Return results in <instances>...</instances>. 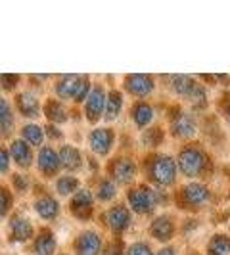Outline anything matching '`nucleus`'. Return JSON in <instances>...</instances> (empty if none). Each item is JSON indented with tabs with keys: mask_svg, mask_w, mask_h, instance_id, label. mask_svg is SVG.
<instances>
[{
	"mask_svg": "<svg viewBox=\"0 0 230 255\" xmlns=\"http://www.w3.org/2000/svg\"><path fill=\"white\" fill-rule=\"evenodd\" d=\"M128 202H130V207L134 211H138V213L152 211L153 204H155L153 194L150 190H146V188H136V190L130 192L128 194Z\"/></svg>",
	"mask_w": 230,
	"mask_h": 255,
	"instance_id": "nucleus-3",
	"label": "nucleus"
},
{
	"mask_svg": "<svg viewBox=\"0 0 230 255\" xmlns=\"http://www.w3.org/2000/svg\"><path fill=\"white\" fill-rule=\"evenodd\" d=\"M12 230L15 238L25 240V238H29V234H31V225H29L27 221H23V219H15L12 225Z\"/></svg>",
	"mask_w": 230,
	"mask_h": 255,
	"instance_id": "nucleus-21",
	"label": "nucleus"
},
{
	"mask_svg": "<svg viewBox=\"0 0 230 255\" xmlns=\"http://www.w3.org/2000/svg\"><path fill=\"white\" fill-rule=\"evenodd\" d=\"M8 169V152H2V171Z\"/></svg>",
	"mask_w": 230,
	"mask_h": 255,
	"instance_id": "nucleus-32",
	"label": "nucleus"
},
{
	"mask_svg": "<svg viewBox=\"0 0 230 255\" xmlns=\"http://www.w3.org/2000/svg\"><path fill=\"white\" fill-rule=\"evenodd\" d=\"M150 119H152V108L146 106V104H138L136 110H134V121L142 127V125L150 123Z\"/></svg>",
	"mask_w": 230,
	"mask_h": 255,
	"instance_id": "nucleus-23",
	"label": "nucleus"
},
{
	"mask_svg": "<svg viewBox=\"0 0 230 255\" xmlns=\"http://www.w3.org/2000/svg\"><path fill=\"white\" fill-rule=\"evenodd\" d=\"M19 108H21V114L27 117H35L38 114V102L31 92H23L19 96Z\"/></svg>",
	"mask_w": 230,
	"mask_h": 255,
	"instance_id": "nucleus-12",
	"label": "nucleus"
},
{
	"mask_svg": "<svg viewBox=\"0 0 230 255\" xmlns=\"http://www.w3.org/2000/svg\"><path fill=\"white\" fill-rule=\"evenodd\" d=\"M87 87H89V83H87V81H81V85H79V90H77L75 100H83V96H85V92H87Z\"/></svg>",
	"mask_w": 230,
	"mask_h": 255,
	"instance_id": "nucleus-31",
	"label": "nucleus"
},
{
	"mask_svg": "<svg viewBox=\"0 0 230 255\" xmlns=\"http://www.w3.org/2000/svg\"><path fill=\"white\" fill-rule=\"evenodd\" d=\"M171 230H173V227H171L169 219H165V217L157 219L152 225V234L155 238H159V240H167V238L171 236Z\"/></svg>",
	"mask_w": 230,
	"mask_h": 255,
	"instance_id": "nucleus-17",
	"label": "nucleus"
},
{
	"mask_svg": "<svg viewBox=\"0 0 230 255\" xmlns=\"http://www.w3.org/2000/svg\"><path fill=\"white\" fill-rule=\"evenodd\" d=\"M102 108H104V92L100 87H96V89L92 90V94H90V98H89V104H87V112H89V117L92 121L100 117Z\"/></svg>",
	"mask_w": 230,
	"mask_h": 255,
	"instance_id": "nucleus-6",
	"label": "nucleus"
},
{
	"mask_svg": "<svg viewBox=\"0 0 230 255\" xmlns=\"http://www.w3.org/2000/svg\"><path fill=\"white\" fill-rule=\"evenodd\" d=\"M62 163H64L65 169H69V171H77L79 165H81V155L77 152L75 148H64L62 150Z\"/></svg>",
	"mask_w": 230,
	"mask_h": 255,
	"instance_id": "nucleus-15",
	"label": "nucleus"
},
{
	"mask_svg": "<svg viewBox=\"0 0 230 255\" xmlns=\"http://www.w3.org/2000/svg\"><path fill=\"white\" fill-rule=\"evenodd\" d=\"M128 255H152V252H150L144 244H134V246L128 250Z\"/></svg>",
	"mask_w": 230,
	"mask_h": 255,
	"instance_id": "nucleus-28",
	"label": "nucleus"
},
{
	"mask_svg": "<svg viewBox=\"0 0 230 255\" xmlns=\"http://www.w3.org/2000/svg\"><path fill=\"white\" fill-rule=\"evenodd\" d=\"M132 175H134L132 163H128V161H117L114 165V177L119 182H127V180H130Z\"/></svg>",
	"mask_w": 230,
	"mask_h": 255,
	"instance_id": "nucleus-16",
	"label": "nucleus"
},
{
	"mask_svg": "<svg viewBox=\"0 0 230 255\" xmlns=\"http://www.w3.org/2000/svg\"><path fill=\"white\" fill-rule=\"evenodd\" d=\"M38 165H40V169L44 173L56 171V167H58V155H56V152L50 150V148H44L42 152L38 153Z\"/></svg>",
	"mask_w": 230,
	"mask_h": 255,
	"instance_id": "nucleus-11",
	"label": "nucleus"
},
{
	"mask_svg": "<svg viewBox=\"0 0 230 255\" xmlns=\"http://www.w3.org/2000/svg\"><path fill=\"white\" fill-rule=\"evenodd\" d=\"M173 130L180 136H190V134H194V123H192V119L188 115H180L179 119L175 121V125H173Z\"/></svg>",
	"mask_w": 230,
	"mask_h": 255,
	"instance_id": "nucleus-18",
	"label": "nucleus"
},
{
	"mask_svg": "<svg viewBox=\"0 0 230 255\" xmlns=\"http://www.w3.org/2000/svg\"><path fill=\"white\" fill-rule=\"evenodd\" d=\"M230 250V242L229 238H225V236H217L211 246H209V254L211 255H227Z\"/></svg>",
	"mask_w": 230,
	"mask_h": 255,
	"instance_id": "nucleus-19",
	"label": "nucleus"
},
{
	"mask_svg": "<svg viewBox=\"0 0 230 255\" xmlns=\"http://www.w3.org/2000/svg\"><path fill=\"white\" fill-rule=\"evenodd\" d=\"M10 128H12V115L8 110V104L2 102V130H4V134L10 132Z\"/></svg>",
	"mask_w": 230,
	"mask_h": 255,
	"instance_id": "nucleus-27",
	"label": "nucleus"
},
{
	"mask_svg": "<svg viewBox=\"0 0 230 255\" xmlns=\"http://www.w3.org/2000/svg\"><path fill=\"white\" fill-rule=\"evenodd\" d=\"M56 115V121H64V112H62V106L50 102V117Z\"/></svg>",
	"mask_w": 230,
	"mask_h": 255,
	"instance_id": "nucleus-30",
	"label": "nucleus"
},
{
	"mask_svg": "<svg viewBox=\"0 0 230 255\" xmlns=\"http://www.w3.org/2000/svg\"><path fill=\"white\" fill-rule=\"evenodd\" d=\"M204 167V157L198 150H184L182 155H180V169L182 173L190 175V177H196Z\"/></svg>",
	"mask_w": 230,
	"mask_h": 255,
	"instance_id": "nucleus-2",
	"label": "nucleus"
},
{
	"mask_svg": "<svg viewBox=\"0 0 230 255\" xmlns=\"http://www.w3.org/2000/svg\"><path fill=\"white\" fill-rule=\"evenodd\" d=\"M100 250V238L94 232H87L77 240V252L79 255H96Z\"/></svg>",
	"mask_w": 230,
	"mask_h": 255,
	"instance_id": "nucleus-4",
	"label": "nucleus"
},
{
	"mask_svg": "<svg viewBox=\"0 0 230 255\" xmlns=\"http://www.w3.org/2000/svg\"><path fill=\"white\" fill-rule=\"evenodd\" d=\"M35 248H37V252L40 255H50L54 252V238H52L50 234H40L37 244H35Z\"/></svg>",
	"mask_w": 230,
	"mask_h": 255,
	"instance_id": "nucleus-20",
	"label": "nucleus"
},
{
	"mask_svg": "<svg viewBox=\"0 0 230 255\" xmlns=\"http://www.w3.org/2000/svg\"><path fill=\"white\" fill-rule=\"evenodd\" d=\"M77 182L75 179H62L60 182H58V190H60V194H64V196H67L69 192H73L77 188Z\"/></svg>",
	"mask_w": 230,
	"mask_h": 255,
	"instance_id": "nucleus-26",
	"label": "nucleus"
},
{
	"mask_svg": "<svg viewBox=\"0 0 230 255\" xmlns=\"http://www.w3.org/2000/svg\"><path fill=\"white\" fill-rule=\"evenodd\" d=\"M90 144L94 148V152L98 153H108L110 150V144H112V132L106 130V128H100V130H94L92 132V138H90Z\"/></svg>",
	"mask_w": 230,
	"mask_h": 255,
	"instance_id": "nucleus-5",
	"label": "nucleus"
},
{
	"mask_svg": "<svg viewBox=\"0 0 230 255\" xmlns=\"http://www.w3.org/2000/svg\"><path fill=\"white\" fill-rule=\"evenodd\" d=\"M127 87L130 89V92H134V94H150L153 89V83L152 79H148V77L144 75H132L130 79L127 81Z\"/></svg>",
	"mask_w": 230,
	"mask_h": 255,
	"instance_id": "nucleus-7",
	"label": "nucleus"
},
{
	"mask_svg": "<svg viewBox=\"0 0 230 255\" xmlns=\"http://www.w3.org/2000/svg\"><path fill=\"white\" fill-rule=\"evenodd\" d=\"M153 179L159 184H171L175 180V163L171 157H157L153 161Z\"/></svg>",
	"mask_w": 230,
	"mask_h": 255,
	"instance_id": "nucleus-1",
	"label": "nucleus"
},
{
	"mask_svg": "<svg viewBox=\"0 0 230 255\" xmlns=\"http://www.w3.org/2000/svg\"><path fill=\"white\" fill-rule=\"evenodd\" d=\"M115 194V186L112 182H108V180H104L102 184H100V188H98V198L104 200V202H108V200H112Z\"/></svg>",
	"mask_w": 230,
	"mask_h": 255,
	"instance_id": "nucleus-25",
	"label": "nucleus"
},
{
	"mask_svg": "<svg viewBox=\"0 0 230 255\" xmlns=\"http://www.w3.org/2000/svg\"><path fill=\"white\" fill-rule=\"evenodd\" d=\"M35 209L38 211V215L44 219H52L56 213H58V204L50 200V198H40L35 204Z\"/></svg>",
	"mask_w": 230,
	"mask_h": 255,
	"instance_id": "nucleus-13",
	"label": "nucleus"
},
{
	"mask_svg": "<svg viewBox=\"0 0 230 255\" xmlns=\"http://www.w3.org/2000/svg\"><path fill=\"white\" fill-rule=\"evenodd\" d=\"M159 255H175V254H173L171 250H163V252H161V254H159Z\"/></svg>",
	"mask_w": 230,
	"mask_h": 255,
	"instance_id": "nucleus-33",
	"label": "nucleus"
},
{
	"mask_svg": "<svg viewBox=\"0 0 230 255\" xmlns=\"http://www.w3.org/2000/svg\"><path fill=\"white\" fill-rule=\"evenodd\" d=\"M21 134L25 136V140H29L31 144H40L42 142V128L38 125H27L23 127Z\"/></svg>",
	"mask_w": 230,
	"mask_h": 255,
	"instance_id": "nucleus-22",
	"label": "nucleus"
},
{
	"mask_svg": "<svg viewBox=\"0 0 230 255\" xmlns=\"http://www.w3.org/2000/svg\"><path fill=\"white\" fill-rule=\"evenodd\" d=\"M79 85H81V79L75 75L71 77H64L62 79V83L58 85V94L60 96H64V98H69V96H73L75 98L77 90H79Z\"/></svg>",
	"mask_w": 230,
	"mask_h": 255,
	"instance_id": "nucleus-10",
	"label": "nucleus"
},
{
	"mask_svg": "<svg viewBox=\"0 0 230 255\" xmlns=\"http://www.w3.org/2000/svg\"><path fill=\"white\" fill-rule=\"evenodd\" d=\"M12 153H13L15 161H17L19 165H29V163H31V152H29V148H27V144L23 140L13 142Z\"/></svg>",
	"mask_w": 230,
	"mask_h": 255,
	"instance_id": "nucleus-14",
	"label": "nucleus"
},
{
	"mask_svg": "<svg viewBox=\"0 0 230 255\" xmlns=\"http://www.w3.org/2000/svg\"><path fill=\"white\" fill-rule=\"evenodd\" d=\"M73 205H75V209L79 207V205H87V207H89L90 205V194L89 192H81L75 200H73Z\"/></svg>",
	"mask_w": 230,
	"mask_h": 255,
	"instance_id": "nucleus-29",
	"label": "nucleus"
},
{
	"mask_svg": "<svg viewBox=\"0 0 230 255\" xmlns=\"http://www.w3.org/2000/svg\"><path fill=\"white\" fill-rule=\"evenodd\" d=\"M121 112V96L119 94H112L110 102H108V119H114Z\"/></svg>",
	"mask_w": 230,
	"mask_h": 255,
	"instance_id": "nucleus-24",
	"label": "nucleus"
},
{
	"mask_svg": "<svg viewBox=\"0 0 230 255\" xmlns=\"http://www.w3.org/2000/svg\"><path fill=\"white\" fill-rule=\"evenodd\" d=\"M207 198H209V192L205 190L202 184L194 182L184 188V200H188L190 204H204Z\"/></svg>",
	"mask_w": 230,
	"mask_h": 255,
	"instance_id": "nucleus-8",
	"label": "nucleus"
},
{
	"mask_svg": "<svg viewBox=\"0 0 230 255\" xmlns=\"http://www.w3.org/2000/svg\"><path fill=\"white\" fill-rule=\"evenodd\" d=\"M128 225V213L125 207H115L110 211V227L115 232H121Z\"/></svg>",
	"mask_w": 230,
	"mask_h": 255,
	"instance_id": "nucleus-9",
	"label": "nucleus"
}]
</instances>
